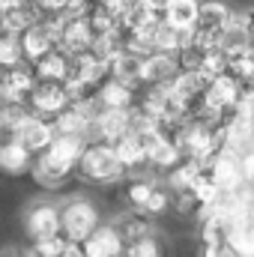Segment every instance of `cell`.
Masks as SVG:
<instances>
[{
    "mask_svg": "<svg viewBox=\"0 0 254 257\" xmlns=\"http://www.w3.org/2000/svg\"><path fill=\"white\" fill-rule=\"evenodd\" d=\"M75 177L90 186H117L126 180V168L117 162L114 147L105 141H87L78 162H75Z\"/></svg>",
    "mask_w": 254,
    "mask_h": 257,
    "instance_id": "1",
    "label": "cell"
},
{
    "mask_svg": "<svg viewBox=\"0 0 254 257\" xmlns=\"http://www.w3.org/2000/svg\"><path fill=\"white\" fill-rule=\"evenodd\" d=\"M99 221H102L99 206L90 197H84V194H69L60 203V233H63L66 239L84 242L96 230Z\"/></svg>",
    "mask_w": 254,
    "mask_h": 257,
    "instance_id": "2",
    "label": "cell"
},
{
    "mask_svg": "<svg viewBox=\"0 0 254 257\" xmlns=\"http://www.w3.org/2000/svg\"><path fill=\"white\" fill-rule=\"evenodd\" d=\"M24 233L30 242L57 236L60 233V203L57 200H33L24 212Z\"/></svg>",
    "mask_w": 254,
    "mask_h": 257,
    "instance_id": "3",
    "label": "cell"
},
{
    "mask_svg": "<svg viewBox=\"0 0 254 257\" xmlns=\"http://www.w3.org/2000/svg\"><path fill=\"white\" fill-rule=\"evenodd\" d=\"M30 177H33L36 186H42V189H60L69 177H75V162H66L57 153L42 150V153H36V159H33Z\"/></svg>",
    "mask_w": 254,
    "mask_h": 257,
    "instance_id": "4",
    "label": "cell"
},
{
    "mask_svg": "<svg viewBox=\"0 0 254 257\" xmlns=\"http://www.w3.org/2000/svg\"><path fill=\"white\" fill-rule=\"evenodd\" d=\"M132 128V108H99L90 120L87 141H105L114 144Z\"/></svg>",
    "mask_w": 254,
    "mask_h": 257,
    "instance_id": "5",
    "label": "cell"
},
{
    "mask_svg": "<svg viewBox=\"0 0 254 257\" xmlns=\"http://www.w3.org/2000/svg\"><path fill=\"white\" fill-rule=\"evenodd\" d=\"M206 171H209V177L215 180V186L221 192H236L245 183L242 180V165H239V150H230V147H221L206 162Z\"/></svg>",
    "mask_w": 254,
    "mask_h": 257,
    "instance_id": "6",
    "label": "cell"
},
{
    "mask_svg": "<svg viewBox=\"0 0 254 257\" xmlns=\"http://www.w3.org/2000/svg\"><path fill=\"white\" fill-rule=\"evenodd\" d=\"M66 105H69V93H66L63 81H36V87L27 93V108L48 120L57 111H63Z\"/></svg>",
    "mask_w": 254,
    "mask_h": 257,
    "instance_id": "7",
    "label": "cell"
},
{
    "mask_svg": "<svg viewBox=\"0 0 254 257\" xmlns=\"http://www.w3.org/2000/svg\"><path fill=\"white\" fill-rule=\"evenodd\" d=\"M81 248H84V257H120L123 248H126V242H123V236H120L114 221L111 224L99 221L96 230L81 242Z\"/></svg>",
    "mask_w": 254,
    "mask_h": 257,
    "instance_id": "8",
    "label": "cell"
},
{
    "mask_svg": "<svg viewBox=\"0 0 254 257\" xmlns=\"http://www.w3.org/2000/svg\"><path fill=\"white\" fill-rule=\"evenodd\" d=\"M93 45V27L87 21V15H63V30H60V42L57 48H63L66 54H81Z\"/></svg>",
    "mask_w": 254,
    "mask_h": 257,
    "instance_id": "9",
    "label": "cell"
},
{
    "mask_svg": "<svg viewBox=\"0 0 254 257\" xmlns=\"http://www.w3.org/2000/svg\"><path fill=\"white\" fill-rule=\"evenodd\" d=\"M180 72L177 63V54H168V51H150L147 57H141V87H150V84H165L171 81L174 75Z\"/></svg>",
    "mask_w": 254,
    "mask_h": 257,
    "instance_id": "10",
    "label": "cell"
},
{
    "mask_svg": "<svg viewBox=\"0 0 254 257\" xmlns=\"http://www.w3.org/2000/svg\"><path fill=\"white\" fill-rule=\"evenodd\" d=\"M114 156H117V162L126 168V177L129 174H150V168H147V150H144V141L135 135V132H126L123 138H117L114 144ZM156 177V174H153Z\"/></svg>",
    "mask_w": 254,
    "mask_h": 257,
    "instance_id": "11",
    "label": "cell"
},
{
    "mask_svg": "<svg viewBox=\"0 0 254 257\" xmlns=\"http://www.w3.org/2000/svg\"><path fill=\"white\" fill-rule=\"evenodd\" d=\"M51 138H54V123L48 120V117H42V114H27L24 117V123L18 126V141L36 156V153H42L48 144H51Z\"/></svg>",
    "mask_w": 254,
    "mask_h": 257,
    "instance_id": "12",
    "label": "cell"
},
{
    "mask_svg": "<svg viewBox=\"0 0 254 257\" xmlns=\"http://www.w3.org/2000/svg\"><path fill=\"white\" fill-rule=\"evenodd\" d=\"M18 45H21V54H24L27 63L39 60L42 54H48L51 48H57V42L51 39V33H48V27L42 21H33L30 27H24L18 33Z\"/></svg>",
    "mask_w": 254,
    "mask_h": 257,
    "instance_id": "13",
    "label": "cell"
},
{
    "mask_svg": "<svg viewBox=\"0 0 254 257\" xmlns=\"http://www.w3.org/2000/svg\"><path fill=\"white\" fill-rule=\"evenodd\" d=\"M33 159H36V156H33L18 138L0 144V174H6V177H24V174H30Z\"/></svg>",
    "mask_w": 254,
    "mask_h": 257,
    "instance_id": "14",
    "label": "cell"
},
{
    "mask_svg": "<svg viewBox=\"0 0 254 257\" xmlns=\"http://www.w3.org/2000/svg\"><path fill=\"white\" fill-rule=\"evenodd\" d=\"M138 99V87H132L120 78H105L99 87H96V102L99 108H132Z\"/></svg>",
    "mask_w": 254,
    "mask_h": 257,
    "instance_id": "15",
    "label": "cell"
},
{
    "mask_svg": "<svg viewBox=\"0 0 254 257\" xmlns=\"http://www.w3.org/2000/svg\"><path fill=\"white\" fill-rule=\"evenodd\" d=\"M197 6H200V0H168L162 9V24L191 36V30L197 24Z\"/></svg>",
    "mask_w": 254,
    "mask_h": 257,
    "instance_id": "16",
    "label": "cell"
},
{
    "mask_svg": "<svg viewBox=\"0 0 254 257\" xmlns=\"http://www.w3.org/2000/svg\"><path fill=\"white\" fill-rule=\"evenodd\" d=\"M69 75L96 90V87L108 78V63L99 60V57L87 48V51H81V54H72V69H69Z\"/></svg>",
    "mask_w": 254,
    "mask_h": 257,
    "instance_id": "17",
    "label": "cell"
},
{
    "mask_svg": "<svg viewBox=\"0 0 254 257\" xmlns=\"http://www.w3.org/2000/svg\"><path fill=\"white\" fill-rule=\"evenodd\" d=\"M33 72L39 81H66L69 69H72V57L63 48H51L48 54H42L39 60H33Z\"/></svg>",
    "mask_w": 254,
    "mask_h": 257,
    "instance_id": "18",
    "label": "cell"
},
{
    "mask_svg": "<svg viewBox=\"0 0 254 257\" xmlns=\"http://www.w3.org/2000/svg\"><path fill=\"white\" fill-rule=\"evenodd\" d=\"M156 186H159V177L153 174H129L123 180V203L129 209H144L147 197L153 194Z\"/></svg>",
    "mask_w": 254,
    "mask_h": 257,
    "instance_id": "19",
    "label": "cell"
},
{
    "mask_svg": "<svg viewBox=\"0 0 254 257\" xmlns=\"http://www.w3.org/2000/svg\"><path fill=\"white\" fill-rule=\"evenodd\" d=\"M153 221H156V218L147 215L144 209H129V212H123L114 224H117L123 242H132V239H141V236L153 233Z\"/></svg>",
    "mask_w": 254,
    "mask_h": 257,
    "instance_id": "20",
    "label": "cell"
},
{
    "mask_svg": "<svg viewBox=\"0 0 254 257\" xmlns=\"http://www.w3.org/2000/svg\"><path fill=\"white\" fill-rule=\"evenodd\" d=\"M108 75L120 78V81H126V84L141 90V78H138L141 75V57H135L129 51H120L114 60H108Z\"/></svg>",
    "mask_w": 254,
    "mask_h": 257,
    "instance_id": "21",
    "label": "cell"
},
{
    "mask_svg": "<svg viewBox=\"0 0 254 257\" xmlns=\"http://www.w3.org/2000/svg\"><path fill=\"white\" fill-rule=\"evenodd\" d=\"M189 192H191V197L197 200L200 212H203V209H209V206H212V203H215V200L221 197V189L215 186V180L209 177V171H206V168H203V171H200V174L194 177V183H191Z\"/></svg>",
    "mask_w": 254,
    "mask_h": 257,
    "instance_id": "22",
    "label": "cell"
},
{
    "mask_svg": "<svg viewBox=\"0 0 254 257\" xmlns=\"http://www.w3.org/2000/svg\"><path fill=\"white\" fill-rule=\"evenodd\" d=\"M186 42H189V36H186V33H180V30H174V27H168V24H159V27H156V33H153V51L177 54Z\"/></svg>",
    "mask_w": 254,
    "mask_h": 257,
    "instance_id": "23",
    "label": "cell"
},
{
    "mask_svg": "<svg viewBox=\"0 0 254 257\" xmlns=\"http://www.w3.org/2000/svg\"><path fill=\"white\" fill-rule=\"evenodd\" d=\"M227 69L239 78V81H251L254 78V45H248L245 51L227 57Z\"/></svg>",
    "mask_w": 254,
    "mask_h": 257,
    "instance_id": "24",
    "label": "cell"
},
{
    "mask_svg": "<svg viewBox=\"0 0 254 257\" xmlns=\"http://www.w3.org/2000/svg\"><path fill=\"white\" fill-rule=\"evenodd\" d=\"M144 212H147V215H153V218H159V215L171 212V192L162 186V180H159V186L153 189V194L147 197V203H144Z\"/></svg>",
    "mask_w": 254,
    "mask_h": 257,
    "instance_id": "25",
    "label": "cell"
},
{
    "mask_svg": "<svg viewBox=\"0 0 254 257\" xmlns=\"http://www.w3.org/2000/svg\"><path fill=\"white\" fill-rule=\"evenodd\" d=\"M123 254H129V257H156V254H162V245H159L156 233H147V236H141V239L126 242Z\"/></svg>",
    "mask_w": 254,
    "mask_h": 257,
    "instance_id": "26",
    "label": "cell"
},
{
    "mask_svg": "<svg viewBox=\"0 0 254 257\" xmlns=\"http://www.w3.org/2000/svg\"><path fill=\"white\" fill-rule=\"evenodd\" d=\"M24 60L21 54V45H18V36L15 33H0V66H15Z\"/></svg>",
    "mask_w": 254,
    "mask_h": 257,
    "instance_id": "27",
    "label": "cell"
},
{
    "mask_svg": "<svg viewBox=\"0 0 254 257\" xmlns=\"http://www.w3.org/2000/svg\"><path fill=\"white\" fill-rule=\"evenodd\" d=\"M102 3H105V9H108L114 18H117V24H120L129 12L138 6V0H102Z\"/></svg>",
    "mask_w": 254,
    "mask_h": 257,
    "instance_id": "28",
    "label": "cell"
},
{
    "mask_svg": "<svg viewBox=\"0 0 254 257\" xmlns=\"http://www.w3.org/2000/svg\"><path fill=\"white\" fill-rule=\"evenodd\" d=\"M239 165H242V180L248 186H254V144L239 153Z\"/></svg>",
    "mask_w": 254,
    "mask_h": 257,
    "instance_id": "29",
    "label": "cell"
},
{
    "mask_svg": "<svg viewBox=\"0 0 254 257\" xmlns=\"http://www.w3.org/2000/svg\"><path fill=\"white\" fill-rule=\"evenodd\" d=\"M233 21L245 30V36H248V42L254 45V9H242V12H233Z\"/></svg>",
    "mask_w": 254,
    "mask_h": 257,
    "instance_id": "30",
    "label": "cell"
},
{
    "mask_svg": "<svg viewBox=\"0 0 254 257\" xmlns=\"http://www.w3.org/2000/svg\"><path fill=\"white\" fill-rule=\"evenodd\" d=\"M15 138H18V132H15V128L6 126V123H0V144H3V141H15Z\"/></svg>",
    "mask_w": 254,
    "mask_h": 257,
    "instance_id": "31",
    "label": "cell"
},
{
    "mask_svg": "<svg viewBox=\"0 0 254 257\" xmlns=\"http://www.w3.org/2000/svg\"><path fill=\"white\" fill-rule=\"evenodd\" d=\"M138 3H144V6H150V9H156V12H162L168 0H138Z\"/></svg>",
    "mask_w": 254,
    "mask_h": 257,
    "instance_id": "32",
    "label": "cell"
}]
</instances>
